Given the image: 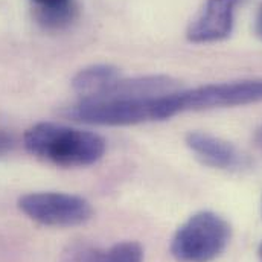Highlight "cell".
Listing matches in <instances>:
<instances>
[{
    "instance_id": "9",
    "label": "cell",
    "mask_w": 262,
    "mask_h": 262,
    "mask_svg": "<svg viewBox=\"0 0 262 262\" xmlns=\"http://www.w3.org/2000/svg\"><path fill=\"white\" fill-rule=\"evenodd\" d=\"M79 15V6L75 0H69L61 5L35 8L34 18L48 32H60L70 28Z\"/></svg>"
},
{
    "instance_id": "1",
    "label": "cell",
    "mask_w": 262,
    "mask_h": 262,
    "mask_svg": "<svg viewBox=\"0 0 262 262\" xmlns=\"http://www.w3.org/2000/svg\"><path fill=\"white\" fill-rule=\"evenodd\" d=\"M26 151L60 168H85L98 163L107 142L98 133L55 122H38L23 134Z\"/></svg>"
},
{
    "instance_id": "14",
    "label": "cell",
    "mask_w": 262,
    "mask_h": 262,
    "mask_svg": "<svg viewBox=\"0 0 262 262\" xmlns=\"http://www.w3.org/2000/svg\"><path fill=\"white\" fill-rule=\"evenodd\" d=\"M259 258H261V261H262V244H261V247H259Z\"/></svg>"
},
{
    "instance_id": "13",
    "label": "cell",
    "mask_w": 262,
    "mask_h": 262,
    "mask_svg": "<svg viewBox=\"0 0 262 262\" xmlns=\"http://www.w3.org/2000/svg\"><path fill=\"white\" fill-rule=\"evenodd\" d=\"M253 142L256 145V148L262 151V124L258 127V130L255 131V136H253Z\"/></svg>"
},
{
    "instance_id": "4",
    "label": "cell",
    "mask_w": 262,
    "mask_h": 262,
    "mask_svg": "<svg viewBox=\"0 0 262 262\" xmlns=\"http://www.w3.org/2000/svg\"><path fill=\"white\" fill-rule=\"evenodd\" d=\"M18 209L32 221L48 227H75L93 216V207L84 196L66 192H31L18 198Z\"/></svg>"
},
{
    "instance_id": "10",
    "label": "cell",
    "mask_w": 262,
    "mask_h": 262,
    "mask_svg": "<svg viewBox=\"0 0 262 262\" xmlns=\"http://www.w3.org/2000/svg\"><path fill=\"white\" fill-rule=\"evenodd\" d=\"M14 137L11 134H8L6 131L0 130V157L8 154L12 148H14Z\"/></svg>"
},
{
    "instance_id": "6",
    "label": "cell",
    "mask_w": 262,
    "mask_h": 262,
    "mask_svg": "<svg viewBox=\"0 0 262 262\" xmlns=\"http://www.w3.org/2000/svg\"><path fill=\"white\" fill-rule=\"evenodd\" d=\"M186 146L206 166L216 169H239L246 163L244 154L230 142L203 131H191L185 137Z\"/></svg>"
},
{
    "instance_id": "2",
    "label": "cell",
    "mask_w": 262,
    "mask_h": 262,
    "mask_svg": "<svg viewBox=\"0 0 262 262\" xmlns=\"http://www.w3.org/2000/svg\"><path fill=\"white\" fill-rule=\"evenodd\" d=\"M262 102V79H241L206 84L188 90H177L154 99V122L166 121L186 112H200L226 107H241Z\"/></svg>"
},
{
    "instance_id": "11",
    "label": "cell",
    "mask_w": 262,
    "mask_h": 262,
    "mask_svg": "<svg viewBox=\"0 0 262 262\" xmlns=\"http://www.w3.org/2000/svg\"><path fill=\"white\" fill-rule=\"evenodd\" d=\"M35 8H48V6H55V5H61L69 0H32Z\"/></svg>"
},
{
    "instance_id": "5",
    "label": "cell",
    "mask_w": 262,
    "mask_h": 262,
    "mask_svg": "<svg viewBox=\"0 0 262 262\" xmlns=\"http://www.w3.org/2000/svg\"><path fill=\"white\" fill-rule=\"evenodd\" d=\"M239 3L241 0H207L186 31L188 40L195 45L226 40L233 31Z\"/></svg>"
},
{
    "instance_id": "8",
    "label": "cell",
    "mask_w": 262,
    "mask_h": 262,
    "mask_svg": "<svg viewBox=\"0 0 262 262\" xmlns=\"http://www.w3.org/2000/svg\"><path fill=\"white\" fill-rule=\"evenodd\" d=\"M122 78L118 67L112 64H92L76 72L72 89L79 99H93L104 95Z\"/></svg>"
},
{
    "instance_id": "3",
    "label": "cell",
    "mask_w": 262,
    "mask_h": 262,
    "mask_svg": "<svg viewBox=\"0 0 262 262\" xmlns=\"http://www.w3.org/2000/svg\"><path fill=\"white\" fill-rule=\"evenodd\" d=\"M230 238L232 227L221 215L201 210L176 230L171 255L177 262H212L223 255Z\"/></svg>"
},
{
    "instance_id": "12",
    "label": "cell",
    "mask_w": 262,
    "mask_h": 262,
    "mask_svg": "<svg viewBox=\"0 0 262 262\" xmlns=\"http://www.w3.org/2000/svg\"><path fill=\"white\" fill-rule=\"evenodd\" d=\"M255 32L256 35L262 40V6L259 8L258 14H256V20H255Z\"/></svg>"
},
{
    "instance_id": "7",
    "label": "cell",
    "mask_w": 262,
    "mask_h": 262,
    "mask_svg": "<svg viewBox=\"0 0 262 262\" xmlns=\"http://www.w3.org/2000/svg\"><path fill=\"white\" fill-rule=\"evenodd\" d=\"M67 262H143V249L136 241L116 243L107 249L73 246L66 253Z\"/></svg>"
}]
</instances>
